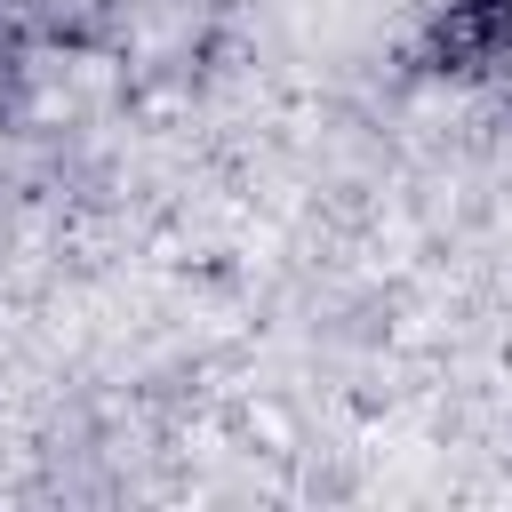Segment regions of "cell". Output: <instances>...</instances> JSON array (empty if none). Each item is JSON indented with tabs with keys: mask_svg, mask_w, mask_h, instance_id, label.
<instances>
[{
	"mask_svg": "<svg viewBox=\"0 0 512 512\" xmlns=\"http://www.w3.org/2000/svg\"><path fill=\"white\" fill-rule=\"evenodd\" d=\"M512 48V0H456L448 24L432 32V64L440 72H480Z\"/></svg>",
	"mask_w": 512,
	"mask_h": 512,
	"instance_id": "1",
	"label": "cell"
}]
</instances>
